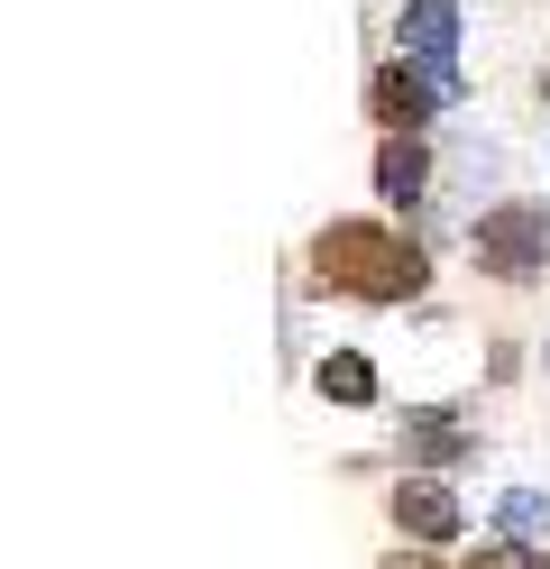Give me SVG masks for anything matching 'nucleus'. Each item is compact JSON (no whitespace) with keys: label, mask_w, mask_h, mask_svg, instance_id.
<instances>
[{"label":"nucleus","mask_w":550,"mask_h":569,"mask_svg":"<svg viewBox=\"0 0 550 569\" xmlns=\"http://www.w3.org/2000/svg\"><path fill=\"white\" fill-rule=\"evenodd\" d=\"M413 450H422V459H450V450H459V432H450V422H422Z\"/></svg>","instance_id":"10"},{"label":"nucleus","mask_w":550,"mask_h":569,"mask_svg":"<svg viewBox=\"0 0 550 569\" xmlns=\"http://www.w3.org/2000/svg\"><path fill=\"white\" fill-rule=\"evenodd\" d=\"M504 532H513V542H532V532H550V506H541V496H504Z\"/></svg>","instance_id":"8"},{"label":"nucleus","mask_w":550,"mask_h":569,"mask_svg":"<svg viewBox=\"0 0 550 569\" xmlns=\"http://www.w3.org/2000/svg\"><path fill=\"white\" fill-rule=\"evenodd\" d=\"M394 523L413 532V542H450V532H459V496L431 487V478H403L394 487Z\"/></svg>","instance_id":"5"},{"label":"nucleus","mask_w":550,"mask_h":569,"mask_svg":"<svg viewBox=\"0 0 550 569\" xmlns=\"http://www.w3.org/2000/svg\"><path fill=\"white\" fill-rule=\"evenodd\" d=\"M477 267L504 276V284L550 276V211L541 202H496L487 221H477Z\"/></svg>","instance_id":"2"},{"label":"nucleus","mask_w":550,"mask_h":569,"mask_svg":"<svg viewBox=\"0 0 550 569\" xmlns=\"http://www.w3.org/2000/svg\"><path fill=\"white\" fill-rule=\"evenodd\" d=\"M459 569H550V560L523 551V542H504V551H477V560H459Z\"/></svg>","instance_id":"9"},{"label":"nucleus","mask_w":550,"mask_h":569,"mask_svg":"<svg viewBox=\"0 0 550 569\" xmlns=\"http://www.w3.org/2000/svg\"><path fill=\"white\" fill-rule=\"evenodd\" d=\"M440 101H450V74H422V64H386V74L367 83V111H377L394 138H413Z\"/></svg>","instance_id":"3"},{"label":"nucleus","mask_w":550,"mask_h":569,"mask_svg":"<svg viewBox=\"0 0 550 569\" xmlns=\"http://www.w3.org/2000/svg\"><path fill=\"white\" fill-rule=\"evenodd\" d=\"M312 276L340 284V295H367V303H403V295H422V248L377 221H330L312 239Z\"/></svg>","instance_id":"1"},{"label":"nucleus","mask_w":550,"mask_h":569,"mask_svg":"<svg viewBox=\"0 0 550 569\" xmlns=\"http://www.w3.org/2000/svg\"><path fill=\"white\" fill-rule=\"evenodd\" d=\"M394 47H403V64H422V74H450L459 10H450V0H413V10H403V28H394Z\"/></svg>","instance_id":"4"},{"label":"nucleus","mask_w":550,"mask_h":569,"mask_svg":"<svg viewBox=\"0 0 550 569\" xmlns=\"http://www.w3.org/2000/svg\"><path fill=\"white\" fill-rule=\"evenodd\" d=\"M321 396H340V405H367V396H377V368H367L358 349H340V359H321Z\"/></svg>","instance_id":"7"},{"label":"nucleus","mask_w":550,"mask_h":569,"mask_svg":"<svg viewBox=\"0 0 550 569\" xmlns=\"http://www.w3.org/2000/svg\"><path fill=\"white\" fill-rule=\"evenodd\" d=\"M377 184H386L394 202H422V184H431V157L413 148V138H386V157H377Z\"/></svg>","instance_id":"6"}]
</instances>
